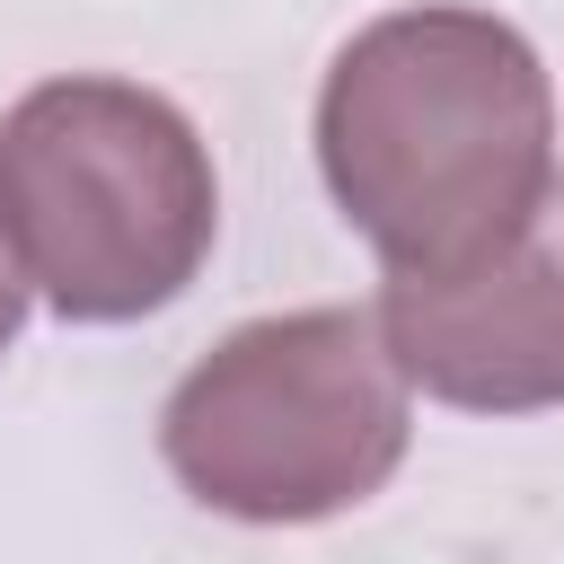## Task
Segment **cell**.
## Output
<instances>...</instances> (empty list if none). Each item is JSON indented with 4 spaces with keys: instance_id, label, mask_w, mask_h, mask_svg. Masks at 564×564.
<instances>
[{
    "instance_id": "cell-4",
    "label": "cell",
    "mask_w": 564,
    "mask_h": 564,
    "mask_svg": "<svg viewBox=\"0 0 564 564\" xmlns=\"http://www.w3.org/2000/svg\"><path fill=\"white\" fill-rule=\"evenodd\" d=\"M379 335L432 405L458 414H546L564 405V185L538 220L467 273L379 282Z\"/></svg>"
},
{
    "instance_id": "cell-1",
    "label": "cell",
    "mask_w": 564,
    "mask_h": 564,
    "mask_svg": "<svg viewBox=\"0 0 564 564\" xmlns=\"http://www.w3.org/2000/svg\"><path fill=\"white\" fill-rule=\"evenodd\" d=\"M317 176L379 282L485 264L564 185L538 44L467 0L352 26L317 79Z\"/></svg>"
},
{
    "instance_id": "cell-3",
    "label": "cell",
    "mask_w": 564,
    "mask_h": 564,
    "mask_svg": "<svg viewBox=\"0 0 564 564\" xmlns=\"http://www.w3.org/2000/svg\"><path fill=\"white\" fill-rule=\"evenodd\" d=\"M414 441V388L379 308L326 300L229 326L159 405L167 476L247 529H308L370 502Z\"/></svg>"
},
{
    "instance_id": "cell-5",
    "label": "cell",
    "mask_w": 564,
    "mask_h": 564,
    "mask_svg": "<svg viewBox=\"0 0 564 564\" xmlns=\"http://www.w3.org/2000/svg\"><path fill=\"white\" fill-rule=\"evenodd\" d=\"M26 300H35V291H26V273H18V256H9V238H0V352L26 335Z\"/></svg>"
},
{
    "instance_id": "cell-2",
    "label": "cell",
    "mask_w": 564,
    "mask_h": 564,
    "mask_svg": "<svg viewBox=\"0 0 564 564\" xmlns=\"http://www.w3.org/2000/svg\"><path fill=\"white\" fill-rule=\"evenodd\" d=\"M0 238L70 326H132L194 291L220 176L194 115L141 79L62 70L0 115Z\"/></svg>"
}]
</instances>
